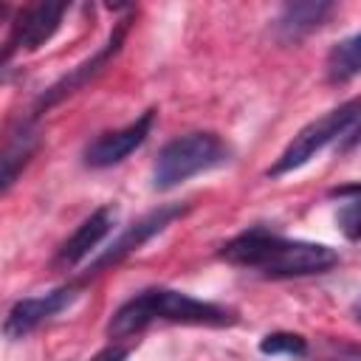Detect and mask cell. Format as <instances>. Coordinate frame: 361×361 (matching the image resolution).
I'll return each instance as SVG.
<instances>
[{
	"instance_id": "1",
	"label": "cell",
	"mask_w": 361,
	"mask_h": 361,
	"mask_svg": "<svg viewBox=\"0 0 361 361\" xmlns=\"http://www.w3.org/2000/svg\"><path fill=\"white\" fill-rule=\"evenodd\" d=\"M220 257L231 265L257 271L265 279H293L324 274L338 262V254L330 245L288 240L262 226H254L220 248Z\"/></svg>"
},
{
	"instance_id": "2",
	"label": "cell",
	"mask_w": 361,
	"mask_h": 361,
	"mask_svg": "<svg viewBox=\"0 0 361 361\" xmlns=\"http://www.w3.org/2000/svg\"><path fill=\"white\" fill-rule=\"evenodd\" d=\"M152 322H175V324H206V327H223L234 324V310L195 299L180 290L169 288H149L127 299L107 322L110 338H127L138 330H144Z\"/></svg>"
},
{
	"instance_id": "3",
	"label": "cell",
	"mask_w": 361,
	"mask_h": 361,
	"mask_svg": "<svg viewBox=\"0 0 361 361\" xmlns=\"http://www.w3.org/2000/svg\"><path fill=\"white\" fill-rule=\"evenodd\" d=\"M231 149L217 133H186L172 138L155 158L152 166V186L166 192L200 172L217 169L228 164Z\"/></svg>"
},
{
	"instance_id": "4",
	"label": "cell",
	"mask_w": 361,
	"mask_h": 361,
	"mask_svg": "<svg viewBox=\"0 0 361 361\" xmlns=\"http://www.w3.org/2000/svg\"><path fill=\"white\" fill-rule=\"evenodd\" d=\"M358 121H361V99H350V102L333 107L330 113L319 116L316 121L305 124L293 135V141L282 149V155L276 158V164L268 169V178H279L285 172H293V169L305 166L319 149H324L330 141L341 138Z\"/></svg>"
},
{
	"instance_id": "5",
	"label": "cell",
	"mask_w": 361,
	"mask_h": 361,
	"mask_svg": "<svg viewBox=\"0 0 361 361\" xmlns=\"http://www.w3.org/2000/svg\"><path fill=\"white\" fill-rule=\"evenodd\" d=\"M189 212V206L186 203H164V206H158V209H152L149 214H144L141 220H135L133 226H127L124 228V234H118L113 243H110V248L107 251H102L93 262H90V268H87V276H93V274H102L104 268H110V265H116V262H121L127 254H133V251H138L147 240H152L155 234H161L172 220H178V217H183Z\"/></svg>"
},
{
	"instance_id": "6",
	"label": "cell",
	"mask_w": 361,
	"mask_h": 361,
	"mask_svg": "<svg viewBox=\"0 0 361 361\" xmlns=\"http://www.w3.org/2000/svg\"><path fill=\"white\" fill-rule=\"evenodd\" d=\"M65 11H68V3H34L25 11H20L17 20L11 23V34L6 39L3 62H8L11 54L20 51V48L23 51H37L39 45H45L56 34Z\"/></svg>"
},
{
	"instance_id": "7",
	"label": "cell",
	"mask_w": 361,
	"mask_h": 361,
	"mask_svg": "<svg viewBox=\"0 0 361 361\" xmlns=\"http://www.w3.org/2000/svg\"><path fill=\"white\" fill-rule=\"evenodd\" d=\"M73 299H76V288H73V285L48 290V293H42V296L20 299V302L11 305V310H8L6 322H3V333H6L8 338H23V336H28L31 330H37L39 324H45L48 319H54L56 313H62Z\"/></svg>"
},
{
	"instance_id": "8",
	"label": "cell",
	"mask_w": 361,
	"mask_h": 361,
	"mask_svg": "<svg viewBox=\"0 0 361 361\" xmlns=\"http://www.w3.org/2000/svg\"><path fill=\"white\" fill-rule=\"evenodd\" d=\"M152 121H155V110H147V113H141L133 124L99 135V138L85 149V164L93 166V169H107V166H113V164H121L133 149H138V147L147 141V135H149V130H152Z\"/></svg>"
},
{
	"instance_id": "9",
	"label": "cell",
	"mask_w": 361,
	"mask_h": 361,
	"mask_svg": "<svg viewBox=\"0 0 361 361\" xmlns=\"http://www.w3.org/2000/svg\"><path fill=\"white\" fill-rule=\"evenodd\" d=\"M127 20H121L118 23V28L110 34V39L104 42V48L102 51H96L90 59H85L79 68H73L68 76H62L59 82H54L39 99H37V104H34V116H39V113H45L48 107H54L56 102H62L68 93H73V90H79L85 82H90L107 62H110V56H116L118 54V48H121V42H124V34H127Z\"/></svg>"
},
{
	"instance_id": "10",
	"label": "cell",
	"mask_w": 361,
	"mask_h": 361,
	"mask_svg": "<svg viewBox=\"0 0 361 361\" xmlns=\"http://www.w3.org/2000/svg\"><path fill=\"white\" fill-rule=\"evenodd\" d=\"M116 217H118L116 206H102V209H96V212L59 245V251H56V257H54V265H56V268H73V265H79V262L113 231Z\"/></svg>"
},
{
	"instance_id": "11",
	"label": "cell",
	"mask_w": 361,
	"mask_h": 361,
	"mask_svg": "<svg viewBox=\"0 0 361 361\" xmlns=\"http://www.w3.org/2000/svg\"><path fill=\"white\" fill-rule=\"evenodd\" d=\"M333 3L327 0H302V3H288L282 6L279 17H276V34L285 42H296L302 37H307L310 31H316L330 14H333Z\"/></svg>"
},
{
	"instance_id": "12",
	"label": "cell",
	"mask_w": 361,
	"mask_h": 361,
	"mask_svg": "<svg viewBox=\"0 0 361 361\" xmlns=\"http://www.w3.org/2000/svg\"><path fill=\"white\" fill-rule=\"evenodd\" d=\"M361 73V31L336 42L327 54V79L330 82H350Z\"/></svg>"
},
{
	"instance_id": "13",
	"label": "cell",
	"mask_w": 361,
	"mask_h": 361,
	"mask_svg": "<svg viewBox=\"0 0 361 361\" xmlns=\"http://www.w3.org/2000/svg\"><path fill=\"white\" fill-rule=\"evenodd\" d=\"M34 149H37V135L28 127L8 135V144H6V152H3V192H8L20 166L34 155Z\"/></svg>"
},
{
	"instance_id": "14",
	"label": "cell",
	"mask_w": 361,
	"mask_h": 361,
	"mask_svg": "<svg viewBox=\"0 0 361 361\" xmlns=\"http://www.w3.org/2000/svg\"><path fill=\"white\" fill-rule=\"evenodd\" d=\"M259 353L265 355H307V341L299 336V333H288V330H276V333H268L262 341H259Z\"/></svg>"
},
{
	"instance_id": "15",
	"label": "cell",
	"mask_w": 361,
	"mask_h": 361,
	"mask_svg": "<svg viewBox=\"0 0 361 361\" xmlns=\"http://www.w3.org/2000/svg\"><path fill=\"white\" fill-rule=\"evenodd\" d=\"M336 223L347 240H361V197H353L344 203L336 214Z\"/></svg>"
},
{
	"instance_id": "16",
	"label": "cell",
	"mask_w": 361,
	"mask_h": 361,
	"mask_svg": "<svg viewBox=\"0 0 361 361\" xmlns=\"http://www.w3.org/2000/svg\"><path fill=\"white\" fill-rule=\"evenodd\" d=\"M127 355H130V350H127V347L110 344V347H104L102 353H96L90 361H127Z\"/></svg>"
},
{
	"instance_id": "17",
	"label": "cell",
	"mask_w": 361,
	"mask_h": 361,
	"mask_svg": "<svg viewBox=\"0 0 361 361\" xmlns=\"http://www.w3.org/2000/svg\"><path fill=\"white\" fill-rule=\"evenodd\" d=\"M330 195L333 197H361V183H347V186H336V189H330Z\"/></svg>"
},
{
	"instance_id": "18",
	"label": "cell",
	"mask_w": 361,
	"mask_h": 361,
	"mask_svg": "<svg viewBox=\"0 0 361 361\" xmlns=\"http://www.w3.org/2000/svg\"><path fill=\"white\" fill-rule=\"evenodd\" d=\"M358 144H361V121H358L355 130L341 141V149H353V147H358Z\"/></svg>"
},
{
	"instance_id": "19",
	"label": "cell",
	"mask_w": 361,
	"mask_h": 361,
	"mask_svg": "<svg viewBox=\"0 0 361 361\" xmlns=\"http://www.w3.org/2000/svg\"><path fill=\"white\" fill-rule=\"evenodd\" d=\"M341 361H361V350L358 347H347L344 355H341Z\"/></svg>"
},
{
	"instance_id": "20",
	"label": "cell",
	"mask_w": 361,
	"mask_h": 361,
	"mask_svg": "<svg viewBox=\"0 0 361 361\" xmlns=\"http://www.w3.org/2000/svg\"><path fill=\"white\" fill-rule=\"evenodd\" d=\"M353 316H355V319L361 322V296H358V299L353 302Z\"/></svg>"
}]
</instances>
